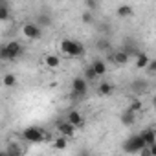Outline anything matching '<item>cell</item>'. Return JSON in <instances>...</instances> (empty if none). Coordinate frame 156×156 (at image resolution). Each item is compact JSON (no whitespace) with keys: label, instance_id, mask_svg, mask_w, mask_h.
Listing matches in <instances>:
<instances>
[{"label":"cell","instance_id":"6da1fadb","mask_svg":"<svg viewBox=\"0 0 156 156\" xmlns=\"http://www.w3.org/2000/svg\"><path fill=\"white\" fill-rule=\"evenodd\" d=\"M24 53V48L19 41H9L0 46V61H15Z\"/></svg>","mask_w":156,"mask_h":156},{"label":"cell","instance_id":"7a4b0ae2","mask_svg":"<svg viewBox=\"0 0 156 156\" xmlns=\"http://www.w3.org/2000/svg\"><path fill=\"white\" fill-rule=\"evenodd\" d=\"M61 51L68 57H81L85 55V46L79 41H73V39H62L61 41Z\"/></svg>","mask_w":156,"mask_h":156},{"label":"cell","instance_id":"3957f363","mask_svg":"<svg viewBox=\"0 0 156 156\" xmlns=\"http://www.w3.org/2000/svg\"><path fill=\"white\" fill-rule=\"evenodd\" d=\"M22 138L28 141V143H42L44 138H46V130L42 127H37V125H31V127H26L22 130Z\"/></svg>","mask_w":156,"mask_h":156},{"label":"cell","instance_id":"277c9868","mask_svg":"<svg viewBox=\"0 0 156 156\" xmlns=\"http://www.w3.org/2000/svg\"><path fill=\"white\" fill-rule=\"evenodd\" d=\"M143 147H147L145 143H143V140H141V136L140 134H132L125 143H123V149H125V152H130V154H134V152H140Z\"/></svg>","mask_w":156,"mask_h":156},{"label":"cell","instance_id":"5b68a950","mask_svg":"<svg viewBox=\"0 0 156 156\" xmlns=\"http://www.w3.org/2000/svg\"><path fill=\"white\" fill-rule=\"evenodd\" d=\"M88 90V83L83 79V77H75L72 81V98H83Z\"/></svg>","mask_w":156,"mask_h":156},{"label":"cell","instance_id":"8992f818","mask_svg":"<svg viewBox=\"0 0 156 156\" xmlns=\"http://www.w3.org/2000/svg\"><path fill=\"white\" fill-rule=\"evenodd\" d=\"M22 35L26 39H30V41H39L42 37V30L35 22H28V24L22 26Z\"/></svg>","mask_w":156,"mask_h":156},{"label":"cell","instance_id":"52a82bcc","mask_svg":"<svg viewBox=\"0 0 156 156\" xmlns=\"http://www.w3.org/2000/svg\"><path fill=\"white\" fill-rule=\"evenodd\" d=\"M64 121L70 123V125H73L75 129L85 125V118H83V114H81L79 110H70V112L66 114V119H64Z\"/></svg>","mask_w":156,"mask_h":156},{"label":"cell","instance_id":"ba28073f","mask_svg":"<svg viewBox=\"0 0 156 156\" xmlns=\"http://www.w3.org/2000/svg\"><path fill=\"white\" fill-rule=\"evenodd\" d=\"M57 134L59 136H62V138H73L75 136V127L73 125H70V123H66V121H61L59 125H57Z\"/></svg>","mask_w":156,"mask_h":156},{"label":"cell","instance_id":"9c48e42d","mask_svg":"<svg viewBox=\"0 0 156 156\" xmlns=\"http://www.w3.org/2000/svg\"><path fill=\"white\" fill-rule=\"evenodd\" d=\"M140 136H141V140H143V143H145L147 147L156 143V134H154V129H145V130H141V132H140Z\"/></svg>","mask_w":156,"mask_h":156},{"label":"cell","instance_id":"30bf717a","mask_svg":"<svg viewBox=\"0 0 156 156\" xmlns=\"http://www.w3.org/2000/svg\"><path fill=\"white\" fill-rule=\"evenodd\" d=\"M110 61H112V62H116V64H119V66H125V64H127L130 59H129V55H127V53L121 50V51H116V53H112V55H110Z\"/></svg>","mask_w":156,"mask_h":156},{"label":"cell","instance_id":"8fae6325","mask_svg":"<svg viewBox=\"0 0 156 156\" xmlns=\"http://www.w3.org/2000/svg\"><path fill=\"white\" fill-rule=\"evenodd\" d=\"M90 68L94 70V73H96L98 77H101V75L107 73V64H105V61H101V59H96V61L90 64Z\"/></svg>","mask_w":156,"mask_h":156},{"label":"cell","instance_id":"7c38bea8","mask_svg":"<svg viewBox=\"0 0 156 156\" xmlns=\"http://www.w3.org/2000/svg\"><path fill=\"white\" fill-rule=\"evenodd\" d=\"M112 92H114V85H112V83L103 81V83L98 85V94H99V96L107 98V96H112Z\"/></svg>","mask_w":156,"mask_h":156},{"label":"cell","instance_id":"4fadbf2b","mask_svg":"<svg viewBox=\"0 0 156 156\" xmlns=\"http://www.w3.org/2000/svg\"><path fill=\"white\" fill-rule=\"evenodd\" d=\"M149 62H151V57H149L147 53H143V51H141V53H138V55H136V68H138V70H145Z\"/></svg>","mask_w":156,"mask_h":156},{"label":"cell","instance_id":"5bb4252c","mask_svg":"<svg viewBox=\"0 0 156 156\" xmlns=\"http://www.w3.org/2000/svg\"><path fill=\"white\" fill-rule=\"evenodd\" d=\"M121 123H123L125 127H132V125L136 123V114L130 112V110H125V112L121 114Z\"/></svg>","mask_w":156,"mask_h":156},{"label":"cell","instance_id":"9a60e30c","mask_svg":"<svg viewBox=\"0 0 156 156\" xmlns=\"http://www.w3.org/2000/svg\"><path fill=\"white\" fill-rule=\"evenodd\" d=\"M44 64H46L48 68H57V66L61 64V57H59V55L50 53V55H46V57H44Z\"/></svg>","mask_w":156,"mask_h":156},{"label":"cell","instance_id":"2e32d148","mask_svg":"<svg viewBox=\"0 0 156 156\" xmlns=\"http://www.w3.org/2000/svg\"><path fill=\"white\" fill-rule=\"evenodd\" d=\"M51 147H53L55 151H64V149L68 147V140L62 138V136H57V138L51 141Z\"/></svg>","mask_w":156,"mask_h":156},{"label":"cell","instance_id":"e0dca14e","mask_svg":"<svg viewBox=\"0 0 156 156\" xmlns=\"http://www.w3.org/2000/svg\"><path fill=\"white\" fill-rule=\"evenodd\" d=\"M2 85H4L6 88H13V87L17 85V77H15V73H4V77H2Z\"/></svg>","mask_w":156,"mask_h":156},{"label":"cell","instance_id":"ac0fdd59","mask_svg":"<svg viewBox=\"0 0 156 156\" xmlns=\"http://www.w3.org/2000/svg\"><path fill=\"white\" fill-rule=\"evenodd\" d=\"M118 17H121V19H125V17H130L132 15V6H129V4H121L119 8H118Z\"/></svg>","mask_w":156,"mask_h":156},{"label":"cell","instance_id":"d6986e66","mask_svg":"<svg viewBox=\"0 0 156 156\" xmlns=\"http://www.w3.org/2000/svg\"><path fill=\"white\" fill-rule=\"evenodd\" d=\"M141 108H143V103H141V99H132L130 101V105H129V108L127 110H130V112H134V114H138V112H141Z\"/></svg>","mask_w":156,"mask_h":156},{"label":"cell","instance_id":"ffe728a7","mask_svg":"<svg viewBox=\"0 0 156 156\" xmlns=\"http://www.w3.org/2000/svg\"><path fill=\"white\" fill-rule=\"evenodd\" d=\"M35 24H37V26H39V28L42 30V28H46V26H50V24H51V19H50L48 15H39V17H37V22H35Z\"/></svg>","mask_w":156,"mask_h":156},{"label":"cell","instance_id":"44dd1931","mask_svg":"<svg viewBox=\"0 0 156 156\" xmlns=\"http://www.w3.org/2000/svg\"><path fill=\"white\" fill-rule=\"evenodd\" d=\"M6 20H9V6L4 2L0 6V22H6Z\"/></svg>","mask_w":156,"mask_h":156},{"label":"cell","instance_id":"7402d4cb","mask_svg":"<svg viewBox=\"0 0 156 156\" xmlns=\"http://www.w3.org/2000/svg\"><path fill=\"white\" fill-rule=\"evenodd\" d=\"M81 77H83V79H85L87 83H88V81H94V79H98V75L94 73V70H92L90 66H87V68H85V72H83V75H81Z\"/></svg>","mask_w":156,"mask_h":156},{"label":"cell","instance_id":"603a6c76","mask_svg":"<svg viewBox=\"0 0 156 156\" xmlns=\"http://www.w3.org/2000/svg\"><path fill=\"white\" fill-rule=\"evenodd\" d=\"M138 154L140 156H156V143L154 145H149V147H143Z\"/></svg>","mask_w":156,"mask_h":156},{"label":"cell","instance_id":"cb8c5ba5","mask_svg":"<svg viewBox=\"0 0 156 156\" xmlns=\"http://www.w3.org/2000/svg\"><path fill=\"white\" fill-rule=\"evenodd\" d=\"M145 70H147V75H149V77H152V75H154V72H156V62L151 59V62L147 64V68H145Z\"/></svg>","mask_w":156,"mask_h":156},{"label":"cell","instance_id":"d4e9b609","mask_svg":"<svg viewBox=\"0 0 156 156\" xmlns=\"http://www.w3.org/2000/svg\"><path fill=\"white\" fill-rule=\"evenodd\" d=\"M81 19H83V22H87V24L94 20V17H92V13H83V17H81Z\"/></svg>","mask_w":156,"mask_h":156},{"label":"cell","instance_id":"484cf974","mask_svg":"<svg viewBox=\"0 0 156 156\" xmlns=\"http://www.w3.org/2000/svg\"><path fill=\"white\" fill-rule=\"evenodd\" d=\"M87 6H88L90 9H98V4H96V2H90V0L87 2Z\"/></svg>","mask_w":156,"mask_h":156},{"label":"cell","instance_id":"4316f807","mask_svg":"<svg viewBox=\"0 0 156 156\" xmlns=\"http://www.w3.org/2000/svg\"><path fill=\"white\" fill-rule=\"evenodd\" d=\"M99 48H108V42L107 41H99Z\"/></svg>","mask_w":156,"mask_h":156},{"label":"cell","instance_id":"83f0119b","mask_svg":"<svg viewBox=\"0 0 156 156\" xmlns=\"http://www.w3.org/2000/svg\"><path fill=\"white\" fill-rule=\"evenodd\" d=\"M0 156H9V154H8L6 151H0Z\"/></svg>","mask_w":156,"mask_h":156}]
</instances>
